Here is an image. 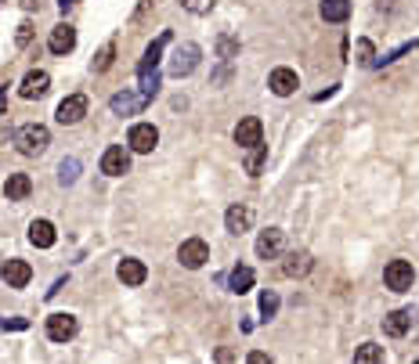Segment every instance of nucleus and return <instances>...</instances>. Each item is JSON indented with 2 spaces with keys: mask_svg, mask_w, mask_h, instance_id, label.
Returning a JSON list of instances; mask_svg holds the SVG:
<instances>
[{
  "mask_svg": "<svg viewBox=\"0 0 419 364\" xmlns=\"http://www.w3.org/2000/svg\"><path fill=\"white\" fill-rule=\"evenodd\" d=\"M18 4H22L26 11H33V8H40V0H18Z\"/></svg>",
  "mask_w": 419,
  "mask_h": 364,
  "instance_id": "obj_38",
  "label": "nucleus"
},
{
  "mask_svg": "<svg viewBox=\"0 0 419 364\" xmlns=\"http://www.w3.org/2000/svg\"><path fill=\"white\" fill-rule=\"evenodd\" d=\"M127 144H131V152L149 156L152 148L159 144V130H156L152 123H134V126H131V134H127Z\"/></svg>",
  "mask_w": 419,
  "mask_h": 364,
  "instance_id": "obj_5",
  "label": "nucleus"
},
{
  "mask_svg": "<svg viewBox=\"0 0 419 364\" xmlns=\"http://www.w3.org/2000/svg\"><path fill=\"white\" fill-rule=\"evenodd\" d=\"M76 174H80V162H76V159H66V162L58 166V181H61V184H73Z\"/></svg>",
  "mask_w": 419,
  "mask_h": 364,
  "instance_id": "obj_28",
  "label": "nucleus"
},
{
  "mask_svg": "<svg viewBox=\"0 0 419 364\" xmlns=\"http://www.w3.org/2000/svg\"><path fill=\"white\" fill-rule=\"evenodd\" d=\"M29 242H33L36 249H51V245L58 242L54 224H51V220H33V224H29Z\"/></svg>",
  "mask_w": 419,
  "mask_h": 364,
  "instance_id": "obj_19",
  "label": "nucleus"
},
{
  "mask_svg": "<svg viewBox=\"0 0 419 364\" xmlns=\"http://www.w3.org/2000/svg\"><path fill=\"white\" fill-rule=\"evenodd\" d=\"M112 58H116V44L109 40V44H105V47L94 54V61H91V66H94V73H105V69L112 66Z\"/></svg>",
  "mask_w": 419,
  "mask_h": 364,
  "instance_id": "obj_26",
  "label": "nucleus"
},
{
  "mask_svg": "<svg viewBox=\"0 0 419 364\" xmlns=\"http://www.w3.org/2000/svg\"><path fill=\"white\" fill-rule=\"evenodd\" d=\"M217 364H235V354L228 350V347H221V350H217Z\"/></svg>",
  "mask_w": 419,
  "mask_h": 364,
  "instance_id": "obj_36",
  "label": "nucleus"
},
{
  "mask_svg": "<svg viewBox=\"0 0 419 364\" xmlns=\"http://www.w3.org/2000/svg\"><path fill=\"white\" fill-rule=\"evenodd\" d=\"M235 144H239V148H257V144H264V126H260L257 116H246V119L235 126Z\"/></svg>",
  "mask_w": 419,
  "mask_h": 364,
  "instance_id": "obj_8",
  "label": "nucleus"
},
{
  "mask_svg": "<svg viewBox=\"0 0 419 364\" xmlns=\"http://www.w3.org/2000/svg\"><path fill=\"white\" fill-rule=\"evenodd\" d=\"M29 40H33V26H29V22H22V26H18V33H15V44H18V47H26Z\"/></svg>",
  "mask_w": 419,
  "mask_h": 364,
  "instance_id": "obj_32",
  "label": "nucleus"
},
{
  "mask_svg": "<svg viewBox=\"0 0 419 364\" xmlns=\"http://www.w3.org/2000/svg\"><path fill=\"white\" fill-rule=\"evenodd\" d=\"M166 44H170V33H159L152 44H149V51H145V58L138 61V76H145V73H156L159 69V61H163V51H166Z\"/></svg>",
  "mask_w": 419,
  "mask_h": 364,
  "instance_id": "obj_10",
  "label": "nucleus"
},
{
  "mask_svg": "<svg viewBox=\"0 0 419 364\" xmlns=\"http://www.w3.org/2000/svg\"><path fill=\"white\" fill-rule=\"evenodd\" d=\"M253 282H257L253 267H235V271H232V278H228V285H232V292H239V296L253 289Z\"/></svg>",
  "mask_w": 419,
  "mask_h": 364,
  "instance_id": "obj_24",
  "label": "nucleus"
},
{
  "mask_svg": "<svg viewBox=\"0 0 419 364\" xmlns=\"http://www.w3.org/2000/svg\"><path fill=\"white\" fill-rule=\"evenodd\" d=\"M29 191H33L29 174H11V177H8V184H4L8 202H22V199H29Z\"/></svg>",
  "mask_w": 419,
  "mask_h": 364,
  "instance_id": "obj_21",
  "label": "nucleus"
},
{
  "mask_svg": "<svg viewBox=\"0 0 419 364\" xmlns=\"http://www.w3.org/2000/svg\"><path fill=\"white\" fill-rule=\"evenodd\" d=\"M145 105H149V101L141 98V91H138V94L123 91V94H116V98L109 101V109H112L116 116H134V112H141V109H145Z\"/></svg>",
  "mask_w": 419,
  "mask_h": 364,
  "instance_id": "obj_18",
  "label": "nucleus"
},
{
  "mask_svg": "<svg viewBox=\"0 0 419 364\" xmlns=\"http://www.w3.org/2000/svg\"><path fill=\"white\" fill-rule=\"evenodd\" d=\"M116 274H119V282H123V285L138 289V285H145V278H149V267H145L141 260H134V256H127V260H119Z\"/></svg>",
  "mask_w": 419,
  "mask_h": 364,
  "instance_id": "obj_11",
  "label": "nucleus"
},
{
  "mask_svg": "<svg viewBox=\"0 0 419 364\" xmlns=\"http://www.w3.org/2000/svg\"><path fill=\"white\" fill-rule=\"evenodd\" d=\"M311 264H314V260H311V252H307V249L289 252V256H286V264H282V274H286V278H304V274L311 271Z\"/></svg>",
  "mask_w": 419,
  "mask_h": 364,
  "instance_id": "obj_22",
  "label": "nucleus"
},
{
  "mask_svg": "<svg viewBox=\"0 0 419 364\" xmlns=\"http://www.w3.org/2000/svg\"><path fill=\"white\" fill-rule=\"evenodd\" d=\"M181 4H184L188 11H196V15H203V11H210V4H214V0H181Z\"/></svg>",
  "mask_w": 419,
  "mask_h": 364,
  "instance_id": "obj_34",
  "label": "nucleus"
},
{
  "mask_svg": "<svg viewBox=\"0 0 419 364\" xmlns=\"http://www.w3.org/2000/svg\"><path fill=\"white\" fill-rule=\"evenodd\" d=\"M76 4H80V0H58V8H61V15H66L69 8H76Z\"/></svg>",
  "mask_w": 419,
  "mask_h": 364,
  "instance_id": "obj_37",
  "label": "nucleus"
},
{
  "mask_svg": "<svg viewBox=\"0 0 419 364\" xmlns=\"http://www.w3.org/2000/svg\"><path fill=\"white\" fill-rule=\"evenodd\" d=\"M264 159H267V144H257V148H249V159H246V169L249 174H260V166H264Z\"/></svg>",
  "mask_w": 419,
  "mask_h": 364,
  "instance_id": "obj_27",
  "label": "nucleus"
},
{
  "mask_svg": "<svg viewBox=\"0 0 419 364\" xmlns=\"http://www.w3.org/2000/svg\"><path fill=\"white\" fill-rule=\"evenodd\" d=\"M199 54H203V51H199L196 44H181V47L174 51V58H170V76H177V79L188 76V73L199 66Z\"/></svg>",
  "mask_w": 419,
  "mask_h": 364,
  "instance_id": "obj_6",
  "label": "nucleus"
},
{
  "mask_svg": "<svg viewBox=\"0 0 419 364\" xmlns=\"http://www.w3.org/2000/svg\"><path fill=\"white\" fill-rule=\"evenodd\" d=\"M260 314H264V317H275V314H279V296L271 292V289L260 292Z\"/></svg>",
  "mask_w": 419,
  "mask_h": 364,
  "instance_id": "obj_29",
  "label": "nucleus"
},
{
  "mask_svg": "<svg viewBox=\"0 0 419 364\" xmlns=\"http://www.w3.org/2000/svg\"><path fill=\"white\" fill-rule=\"evenodd\" d=\"M267 87H271V94L289 98L293 91L300 87V79H297V73H293V69H275V73L267 76Z\"/></svg>",
  "mask_w": 419,
  "mask_h": 364,
  "instance_id": "obj_15",
  "label": "nucleus"
},
{
  "mask_svg": "<svg viewBox=\"0 0 419 364\" xmlns=\"http://www.w3.org/2000/svg\"><path fill=\"white\" fill-rule=\"evenodd\" d=\"M358 61L362 66H372V44L369 40H358Z\"/></svg>",
  "mask_w": 419,
  "mask_h": 364,
  "instance_id": "obj_33",
  "label": "nucleus"
},
{
  "mask_svg": "<svg viewBox=\"0 0 419 364\" xmlns=\"http://www.w3.org/2000/svg\"><path fill=\"white\" fill-rule=\"evenodd\" d=\"M0 328H4V332H26L29 321L26 317H4V321H0Z\"/></svg>",
  "mask_w": 419,
  "mask_h": 364,
  "instance_id": "obj_31",
  "label": "nucleus"
},
{
  "mask_svg": "<svg viewBox=\"0 0 419 364\" xmlns=\"http://www.w3.org/2000/svg\"><path fill=\"white\" fill-rule=\"evenodd\" d=\"M224 227L232 231V234L249 231V227H253V209H249V206H232V209L224 213Z\"/></svg>",
  "mask_w": 419,
  "mask_h": 364,
  "instance_id": "obj_16",
  "label": "nucleus"
},
{
  "mask_svg": "<svg viewBox=\"0 0 419 364\" xmlns=\"http://www.w3.org/2000/svg\"><path fill=\"white\" fill-rule=\"evenodd\" d=\"M177 260H181V267H188V271H199V267L210 260V245H206L203 238H184L181 249H177Z\"/></svg>",
  "mask_w": 419,
  "mask_h": 364,
  "instance_id": "obj_4",
  "label": "nucleus"
},
{
  "mask_svg": "<svg viewBox=\"0 0 419 364\" xmlns=\"http://www.w3.org/2000/svg\"><path fill=\"white\" fill-rule=\"evenodd\" d=\"M131 169V152L123 144H109L105 148V156H101V174L105 177H123Z\"/></svg>",
  "mask_w": 419,
  "mask_h": 364,
  "instance_id": "obj_3",
  "label": "nucleus"
},
{
  "mask_svg": "<svg viewBox=\"0 0 419 364\" xmlns=\"http://www.w3.org/2000/svg\"><path fill=\"white\" fill-rule=\"evenodd\" d=\"M73 47H76V29H73L69 22L54 26V29H51V40H47V51H51V54H69Z\"/></svg>",
  "mask_w": 419,
  "mask_h": 364,
  "instance_id": "obj_13",
  "label": "nucleus"
},
{
  "mask_svg": "<svg viewBox=\"0 0 419 364\" xmlns=\"http://www.w3.org/2000/svg\"><path fill=\"white\" fill-rule=\"evenodd\" d=\"M217 54H221L224 61H232V58L239 54V44H235L232 36H221V40H217Z\"/></svg>",
  "mask_w": 419,
  "mask_h": 364,
  "instance_id": "obj_30",
  "label": "nucleus"
},
{
  "mask_svg": "<svg viewBox=\"0 0 419 364\" xmlns=\"http://www.w3.org/2000/svg\"><path fill=\"white\" fill-rule=\"evenodd\" d=\"M246 364H271V357H267L264 350H249V357H246Z\"/></svg>",
  "mask_w": 419,
  "mask_h": 364,
  "instance_id": "obj_35",
  "label": "nucleus"
},
{
  "mask_svg": "<svg viewBox=\"0 0 419 364\" xmlns=\"http://www.w3.org/2000/svg\"><path fill=\"white\" fill-rule=\"evenodd\" d=\"M83 116H87V98H83V94H69L66 101L58 105V112H54V119H58L61 126H73V123H80Z\"/></svg>",
  "mask_w": 419,
  "mask_h": 364,
  "instance_id": "obj_7",
  "label": "nucleus"
},
{
  "mask_svg": "<svg viewBox=\"0 0 419 364\" xmlns=\"http://www.w3.org/2000/svg\"><path fill=\"white\" fill-rule=\"evenodd\" d=\"M47 335L54 342H69L76 335V317L73 314H51L47 317Z\"/></svg>",
  "mask_w": 419,
  "mask_h": 364,
  "instance_id": "obj_14",
  "label": "nucleus"
},
{
  "mask_svg": "<svg viewBox=\"0 0 419 364\" xmlns=\"http://www.w3.org/2000/svg\"><path fill=\"white\" fill-rule=\"evenodd\" d=\"M47 87H51V76H47L44 69H33V73H26V79H22V87H18V94H22L26 101H33V98H44Z\"/></svg>",
  "mask_w": 419,
  "mask_h": 364,
  "instance_id": "obj_12",
  "label": "nucleus"
},
{
  "mask_svg": "<svg viewBox=\"0 0 419 364\" xmlns=\"http://www.w3.org/2000/svg\"><path fill=\"white\" fill-rule=\"evenodd\" d=\"M0 278L8 282V289H26L33 282V267L26 260H8L4 267H0Z\"/></svg>",
  "mask_w": 419,
  "mask_h": 364,
  "instance_id": "obj_9",
  "label": "nucleus"
},
{
  "mask_svg": "<svg viewBox=\"0 0 419 364\" xmlns=\"http://www.w3.org/2000/svg\"><path fill=\"white\" fill-rule=\"evenodd\" d=\"M15 144H18V152H22V156H40L51 144V130H47V126H40V123H26L22 130L15 134Z\"/></svg>",
  "mask_w": 419,
  "mask_h": 364,
  "instance_id": "obj_1",
  "label": "nucleus"
},
{
  "mask_svg": "<svg viewBox=\"0 0 419 364\" xmlns=\"http://www.w3.org/2000/svg\"><path fill=\"white\" fill-rule=\"evenodd\" d=\"M322 18L325 22H347V15H351V0H322Z\"/></svg>",
  "mask_w": 419,
  "mask_h": 364,
  "instance_id": "obj_23",
  "label": "nucleus"
},
{
  "mask_svg": "<svg viewBox=\"0 0 419 364\" xmlns=\"http://www.w3.org/2000/svg\"><path fill=\"white\" fill-rule=\"evenodd\" d=\"M409 328H412V310H390L383 317V335H390V339H402Z\"/></svg>",
  "mask_w": 419,
  "mask_h": 364,
  "instance_id": "obj_20",
  "label": "nucleus"
},
{
  "mask_svg": "<svg viewBox=\"0 0 419 364\" xmlns=\"http://www.w3.org/2000/svg\"><path fill=\"white\" fill-rule=\"evenodd\" d=\"M412 282H416V271H412L409 260H390V264L383 267V285H387L390 292H409Z\"/></svg>",
  "mask_w": 419,
  "mask_h": 364,
  "instance_id": "obj_2",
  "label": "nucleus"
},
{
  "mask_svg": "<svg viewBox=\"0 0 419 364\" xmlns=\"http://www.w3.org/2000/svg\"><path fill=\"white\" fill-rule=\"evenodd\" d=\"M354 364H383V347H376V342H362V347L354 350Z\"/></svg>",
  "mask_w": 419,
  "mask_h": 364,
  "instance_id": "obj_25",
  "label": "nucleus"
},
{
  "mask_svg": "<svg viewBox=\"0 0 419 364\" xmlns=\"http://www.w3.org/2000/svg\"><path fill=\"white\" fill-rule=\"evenodd\" d=\"M279 252H282V231L279 227L260 231V238H257V256L260 260H275Z\"/></svg>",
  "mask_w": 419,
  "mask_h": 364,
  "instance_id": "obj_17",
  "label": "nucleus"
},
{
  "mask_svg": "<svg viewBox=\"0 0 419 364\" xmlns=\"http://www.w3.org/2000/svg\"><path fill=\"white\" fill-rule=\"evenodd\" d=\"M4 105H8V87H0V112H4Z\"/></svg>",
  "mask_w": 419,
  "mask_h": 364,
  "instance_id": "obj_39",
  "label": "nucleus"
}]
</instances>
